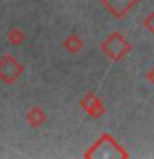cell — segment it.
<instances>
[{"label":"cell","instance_id":"cell-1","mask_svg":"<svg viewBox=\"0 0 154 159\" xmlns=\"http://www.w3.org/2000/svg\"><path fill=\"white\" fill-rule=\"evenodd\" d=\"M86 159L99 157V159H128L129 152L114 139L111 134L103 133L101 138L93 144L91 148H88L83 154Z\"/></svg>","mask_w":154,"mask_h":159},{"label":"cell","instance_id":"cell-2","mask_svg":"<svg viewBox=\"0 0 154 159\" xmlns=\"http://www.w3.org/2000/svg\"><path fill=\"white\" fill-rule=\"evenodd\" d=\"M101 50L108 60H111V61H121L131 52V43H129V40L126 38L124 33L113 32L103 40Z\"/></svg>","mask_w":154,"mask_h":159},{"label":"cell","instance_id":"cell-3","mask_svg":"<svg viewBox=\"0 0 154 159\" xmlns=\"http://www.w3.org/2000/svg\"><path fill=\"white\" fill-rule=\"evenodd\" d=\"M23 71H25V66L12 53H5L0 58V81L12 84L22 76Z\"/></svg>","mask_w":154,"mask_h":159},{"label":"cell","instance_id":"cell-4","mask_svg":"<svg viewBox=\"0 0 154 159\" xmlns=\"http://www.w3.org/2000/svg\"><path fill=\"white\" fill-rule=\"evenodd\" d=\"M79 106H81L83 111L93 119H99L104 113H106L104 103L101 101V98L93 91H88L81 99H79Z\"/></svg>","mask_w":154,"mask_h":159},{"label":"cell","instance_id":"cell-5","mask_svg":"<svg viewBox=\"0 0 154 159\" xmlns=\"http://www.w3.org/2000/svg\"><path fill=\"white\" fill-rule=\"evenodd\" d=\"M114 18H123L138 5L139 0H99Z\"/></svg>","mask_w":154,"mask_h":159},{"label":"cell","instance_id":"cell-6","mask_svg":"<svg viewBox=\"0 0 154 159\" xmlns=\"http://www.w3.org/2000/svg\"><path fill=\"white\" fill-rule=\"evenodd\" d=\"M47 113H45V109L42 106H32L27 111V114H25V121H27V124L30 128H33V129H38V128H42L45 123H47Z\"/></svg>","mask_w":154,"mask_h":159},{"label":"cell","instance_id":"cell-7","mask_svg":"<svg viewBox=\"0 0 154 159\" xmlns=\"http://www.w3.org/2000/svg\"><path fill=\"white\" fill-rule=\"evenodd\" d=\"M63 48L66 50L68 53L76 55V53L81 52V48H83V38L79 37L78 33H70L63 42Z\"/></svg>","mask_w":154,"mask_h":159},{"label":"cell","instance_id":"cell-8","mask_svg":"<svg viewBox=\"0 0 154 159\" xmlns=\"http://www.w3.org/2000/svg\"><path fill=\"white\" fill-rule=\"evenodd\" d=\"M7 42L12 45V47H18V45H22L25 42V32L22 28H18V27L10 28L8 33H7Z\"/></svg>","mask_w":154,"mask_h":159},{"label":"cell","instance_id":"cell-9","mask_svg":"<svg viewBox=\"0 0 154 159\" xmlns=\"http://www.w3.org/2000/svg\"><path fill=\"white\" fill-rule=\"evenodd\" d=\"M143 25H144V28H146L149 33L154 35V12H151V13L146 15V18H144Z\"/></svg>","mask_w":154,"mask_h":159},{"label":"cell","instance_id":"cell-10","mask_svg":"<svg viewBox=\"0 0 154 159\" xmlns=\"http://www.w3.org/2000/svg\"><path fill=\"white\" fill-rule=\"evenodd\" d=\"M146 78H147V80H149V81H151L152 84H154V66H152V68H151V70H149V71H147Z\"/></svg>","mask_w":154,"mask_h":159}]
</instances>
